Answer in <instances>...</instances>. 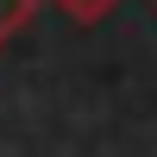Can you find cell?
Segmentation results:
<instances>
[{
  "label": "cell",
  "mask_w": 157,
  "mask_h": 157,
  "mask_svg": "<svg viewBox=\"0 0 157 157\" xmlns=\"http://www.w3.org/2000/svg\"><path fill=\"white\" fill-rule=\"evenodd\" d=\"M32 6H38V0H0V44H6L25 19H32Z\"/></svg>",
  "instance_id": "6da1fadb"
},
{
  "label": "cell",
  "mask_w": 157,
  "mask_h": 157,
  "mask_svg": "<svg viewBox=\"0 0 157 157\" xmlns=\"http://www.w3.org/2000/svg\"><path fill=\"white\" fill-rule=\"evenodd\" d=\"M63 6H69V13H75V19H101V13H107V6H113V0H63Z\"/></svg>",
  "instance_id": "7a4b0ae2"
}]
</instances>
